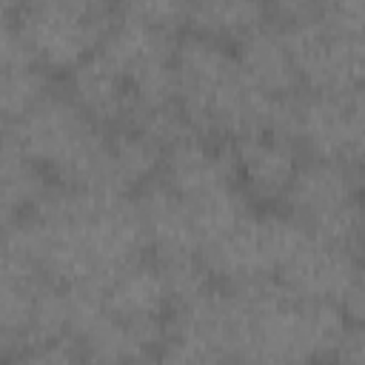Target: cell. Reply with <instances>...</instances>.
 I'll return each instance as SVG.
<instances>
[{
  "label": "cell",
  "mask_w": 365,
  "mask_h": 365,
  "mask_svg": "<svg viewBox=\"0 0 365 365\" xmlns=\"http://www.w3.org/2000/svg\"><path fill=\"white\" fill-rule=\"evenodd\" d=\"M40 271L60 285H106L143 259L148 234L137 200L97 188H51L6 222Z\"/></svg>",
  "instance_id": "obj_1"
},
{
  "label": "cell",
  "mask_w": 365,
  "mask_h": 365,
  "mask_svg": "<svg viewBox=\"0 0 365 365\" xmlns=\"http://www.w3.org/2000/svg\"><path fill=\"white\" fill-rule=\"evenodd\" d=\"M177 106L188 125L208 134H288L294 137L297 100L259 91L242 71L237 51L205 34H185L174 54Z\"/></svg>",
  "instance_id": "obj_2"
},
{
  "label": "cell",
  "mask_w": 365,
  "mask_h": 365,
  "mask_svg": "<svg viewBox=\"0 0 365 365\" xmlns=\"http://www.w3.org/2000/svg\"><path fill=\"white\" fill-rule=\"evenodd\" d=\"M228 288L237 299V365H317L348 325L336 302L302 299L277 279Z\"/></svg>",
  "instance_id": "obj_3"
},
{
  "label": "cell",
  "mask_w": 365,
  "mask_h": 365,
  "mask_svg": "<svg viewBox=\"0 0 365 365\" xmlns=\"http://www.w3.org/2000/svg\"><path fill=\"white\" fill-rule=\"evenodd\" d=\"M274 14L282 17L299 83L317 94H342L365 83V3H285Z\"/></svg>",
  "instance_id": "obj_4"
},
{
  "label": "cell",
  "mask_w": 365,
  "mask_h": 365,
  "mask_svg": "<svg viewBox=\"0 0 365 365\" xmlns=\"http://www.w3.org/2000/svg\"><path fill=\"white\" fill-rule=\"evenodd\" d=\"M6 140L43 171H51L63 185L103 188L111 137L71 100V94L48 91L20 120L6 123Z\"/></svg>",
  "instance_id": "obj_5"
},
{
  "label": "cell",
  "mask_w": 365,
  "mask_h": 365,
  "mask_svg": "<svg viewBox=\"0 0 365 365\" xmlns=\"http://www.w3.org/2000/svg\"><path fill=\"white\" fill-rule=\"evenodd\" d=\"M285 202L288 214L322 242L351 254L365 245V194L356 165L319 157L302 163Z\"/></svg>",
  "instance_id": "obj_6"
},
{
  "label": "cell",
  "mask_w": 365,
  "mask_h": 365,
  "mask_svg": "<svg viewBox=\"0 0 365 365\" xmlns=\"http://www.w3.org/2000/svg\"><path fill=\"white\" fill-rule=\"evenodd\" d=\"M9 9L43 68L80 66L100 48L117 11L97 0H34Z\"/></svg>",
  "instance_id": "obj_7"
},
{
  "label": "cell",
  "mask_w": 365,
  "mask_h": 365,
  "mask_svg": "<svg viewBox=\"0 0 365 365\" xmlns=\"http://www.w3.org/2000/svg\"><path fill=\"white\" fill-rule=\"evenodd\" d=\"M356 274V254L322 242L302 225V231L285 251L274 279L302 299H322L339 305L348 288L354 285Z\"/></svg>",
  "instance_id": "obj_8"
},
{
  "label": "cell",
  "mask_w": 365,
  "mask_h": 365,
  "mask_svg": "<svg viewBox=\"0 0 365 365\" xmlns=\"http://www.w3.org/2000/svg\"><path fill=\"white\" fill-rule=\"evenodd\" d=\"M237 180L245 185V191L257 200H285L297 171H299V154L297 143L288 134H248L237 137L231 145Z\"/></svg>",
  "instance_id": "obj_9"
},
{
  "label": "cell",
  "mask_w": 365,
  "mask_h": 365,
  "mask_svg": "<svg viewBox=\"0 0 365 365\" xmlns=\"http://www.w3.org/2000/svg\"><path fill=\"white\" fill-rule=\"evenodd\" d=\"M160 180L182 200H197L240 182L231 151L211 145L194 131L165 148Z\"/></svg>",
  "instance_id": "obj_10"
},
{
  "label": "cell",
  "mask_w": 365,
  "mask_h": 365,
  "mask_svg": "<svg viewBox=\"0 0 365 365\" xmlns=\"http://www.w3.org/2000/svg\"><path fill=\"white\" fill-rule=\"evenodd\" d=\"M71 100L97 123V125H128L134 94L125 74L97 48L80 66L71 68Z\"/></svg>",
  "instance_id": "obj_11"
},
{
  "label": "cell",
  "mask_w": 365,
  "mask_h": 365,
  "mask_svg": "<svg viewBox=\"0 0 365 365\" xmlns=\"http://www.w3.org/2000/svg\"><path fill=\"white\" fill-rule=\"evenodd\" d=\"M237 60L259 91L271 97H294L299 86V71L279 23L268 20L251 34H245L240 40Z\"/></svg>",
  "instance_id": "obj_12"
},
{
  "label": "cell",
  "mask_w": 365,
  "mask_h": 365,
  "mask_svg": "<svg viewBox=\"0 0 365 365\" xmlns=\"http://www.w3.org/2000/svg\"><path fill=\"white\" fill-rule=\"evenodd\" d=\"M103 302L114 317L128 319L134 325L154 328V331L168 328L163 317H165V308L171 305V297L154 262L140 259L123 274H117L111 282H106Z\"/></svg>",
  "instance_id": "obj_13"
},
{
  "label": "cell",
  "mask_w": 365,
  "mask_h": 365,
  "mask_svg": "<svg viewBox=\"0 0 365 365\" xmlns=\"http://www.w3.org/2000/svg\"><path fill=\"white\" fill-rule=\"evenodd\" d=\"M271 9L262 3H245V0H200L188 6V23L197 34L228 40H242L262 23H268Z\"/></svg>",
  "instance_id": "obj_14"
},
{
  "label": "cell",
  "mask_w": 365,
  "mask_h": 365,
  "mask_svg": "<svg viewBox=\"0 0 365 365\" xmlns=\"http://www.w3.org/2000/svg\"><path fill=\"white\" fill-rule=\"evenodd\" d=\"M46 171L29 160L11 140L3 145V217L6 222L29 214L48 194Z\"/></svg>",
  "instance_id": "obj_15"
},
{
  "label": "cell",
  "mask_w": 365,
  "mask_h": 365,
  "mask_svg": "<svg viewBox=\"0 0 365 365\" xmlns=\"http://www.w3.org/2000/svg\"><path fill=\"white\" fill-rule=\"evenodd\" d=\"M9 365H86L80 348L74 339H57L48 345H37L29 351H20L11 356Z\"/></svg>",
  "instance_id": "obj_16"
},
{
  "label": "cell",
  "mask_w": 365,
  "mask_h": 365,
  "mask_svg": "<svg viewBox=\"0 0 365 365\" xmlns=\"http://www.w3.org/2000/svg\"><path fill=\"white\" fill-rule=\"evenodd\" d=\"M331 359L334 365H365V319H354L345 325Z\"/></svg>",
  "instance_id": "obj_17"
},
{
  "label": "cell",
  "mask_w": 365,
  "mask_h": 365,
  "mask_svg": "<svg viewBox=\"0 0 365 365\" xmlns=\"http://www.w3.org/2000/svg\"><path fill=\"white\" fill-rule=\"evenodd\" d=\"M354 108V134H356V168L365 165V83L351 91Z\"/></svg>",
  "instance_id": "obj_18"
},
{
  "label": "cell",
  "mask_w": 365,
  "mask_h": 365,
  "mask_svg": "<svg viewBox=\"0 0 365 365\" xmlns=\"http://www.w3.org/2000/svg\"><path fill=\"white\" fill-rule=\"evenodd\" d=\"M339 308L351 319H365V262L359 265V274H356L354 285L348 288V294L342 297Z\"/></svg>",
  "instance_id": "obj_19"
},
{
  "label": "cell",
  "mask_w": 365,
  "mask_h": 365,
  "mask_svg": "<svg viewBox=\"0 0 365 365\" xmlns=\"http://www.w3.org/2000/svg\"><path fill=\"white\" fill-rule=\"evenodd\" d=\"M131 365H160V362H157V359H148V356H145V359H137V362H131Z\"/></svg>",
  "instance_id": "obj_20"
},
{
  "label": "cell",
  "mask_w": 365,
  "mask_h": 365,
  "mask_svg": "<svg viewBox=\"0 0 365 365\" xmlns=\"http://www.w3.org/2000/svg\"><path fill=\"white\" fill-rule=\"evenodd\" d=\"M359 177H362V194H365V165H359Z\"/></svg>",
  "instance_id": "obj_21"
},
{
  "label": "cell",
  "mask_w": 365,
  "mask_h": 365,
  "mask_svg": "<svg viewBox=\"0 0 365 365\" xmlns=\"http://www.w3.org/2000/svg\"><path fill=\"white\" fill-rule=\"evenodd\" d=\"M220 365H237V362H220Z\"/></svg>",
  "instance_id": "obj_22"
}]
</instances>
